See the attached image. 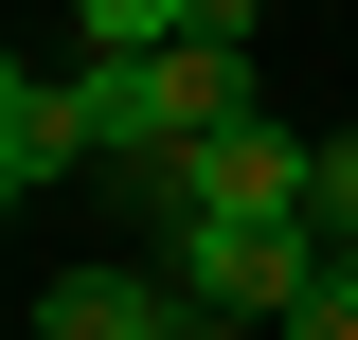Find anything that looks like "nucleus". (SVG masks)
I'll return each mask as SVG.
<instances>
[{
    "instance_id": "obj_7",
    "label": "nucleus",
    "mask_w": 358,
    "mask_h": 340,
    "mask_svg": "<svg viewBox=\"0 0 358 340\" xmlns=\"http://www.w3.org/2000/svg\"><path fill=\"white\" fill-rule=\"evenodd\" d=\"M305 215H322V233H358V126L322 143V179H305Z\"/></svg>"
},
{
    "instance_id": "obj_8",
    "label": "nucleus",
    "mask_w": 358,
    "mask_h": 340,
    "mask_svg": "<svg viewBox=\"0 0 358 340\" xmlns=\"http://www.w3.org/2000/svg\"><path fill=\"white\" fill-rule=\"evenodd\" d=\"M18 90H36V72H18V54H0V126H18Z\"/></svg>"
},
{
    "instance_id": "obj_9",
    "label": "nucleus",
    "mask_w": 358,
    "mask_h": 340,
    "mask_svg": "<svg viewBox=\"0 0 358 340\" xmlns=\"http://www.w3.org/2000/svg\"><path fill=\"white\" fill-rule=\"evenodd\" d=\"M341 269H358V233H341Z\"/></svg>"
},
{
    "instance_id": "obj_5",
    "label": "nucleus",
    "mask_w": 358,
    "mask_h": 340,
    "mask_svg": "<svg viewBox=\"0 0 358 340\" xmlns=\"http://www.w3.org/2000/svg\"><path fill=\"white\" fill-rule=\"evenodd\" d=\"M197 36V0H90V54H179Z\"/></svg>"
},
{
    "instance_id": "obj_3",
    "label": "nucleus",
    "mask_w": 358,
    "mask_h": 340,
    "mask_svg": "<svg viewBox=\"0 0 358 340\" xmlns=\"http://www.w3.org/2000/svg\"><path fill=\"white\" fill-rule=\"evenodd\" d=\"M179 269H54L36 287V340H179Z\"/></svg>"
},
{
    "instance_id": "obj_1",
    "label": "nucleus",
    "mask_w": 358,
    "mask_h": 340,
    "mask_svg": "<svg viewBox=\"0 0 358 340\" xmlns=\"http://www.w3.org/2000/svg\"><path fill=\"white\" fill-rule=\"evenodd\" d=\"M305 179H322V143L305 126H215V143H162V162H126V215L143 233H197V215H305ZM322 233V215H305Z\"/></svg>"
},
{
    "instance_id": "obj_2",
    "label": "nucleus",
    "mask_w": 358,
    "mask_h": 340,
    "mask_svg": "<svg viewBox=\"0 0 358 340\" xmlns=\"http://www.w3.org/2000/svg\"><path fill=\"white\" fill-rule=\"evenodd\" d=\"M179 304H233V323H287V304L341 269V233H305V215H197V233H162Z\"/></svg>"
},
{
    "instance_id": "obj_6",
    "label": "nucleus",
    "mask_w": 358,
    "mask_h": 340,
    "mask_svg": "<svg viewBox=\"0 0 358 340\" xmlns=\"http://www.w3.org/2000/svg\"><path fill=\"white\" fill-rule=\"evenodd\" d=\"M268 340H358V269H322V287L287 304V323H268Z\"/></svg>"
},
{
    "instance_id": "obj_4",
    "label": "nucleus",
    "mask_w": 358,
    "mask_h": 340,
    "mask_svg": "<svg viewBox=\"0 0 358 340\" xmlns=\"http://www.w3.org/2000/svg\"><path fill=\"white\" fill-rule=\"evenodd\" d=\"M72 162H108V108H90V72H72V90H18V126H0V215H18V197H54Z\"/></svg>"
}]
</instances>
